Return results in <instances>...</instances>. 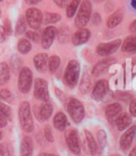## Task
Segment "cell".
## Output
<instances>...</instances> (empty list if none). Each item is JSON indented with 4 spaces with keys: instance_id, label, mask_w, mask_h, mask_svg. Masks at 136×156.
<instances>
[{
    "instance_id": "6da1fadb",
    "label": "cell",
    "mask_w": 136,
    "mask_h": 156,
    "mask_svg": "<svg viewBox=\"0 0 136 156\" xmlns=\"http://www.w3.org/2000/svg\"><path fill=\"white\" fill-rule=\"evenodd\" d=\"M18 115L22 129L26 133H31L34 130V121L30 104L28 102L24 101L20 104Z\"/></svg>"
},
{
    "instance_id": "7a4b0ae2",
    "label": "cell",
    "mask_w": 136,
    "mask_h": 156,
    "mask_svg": "<svg viewBox=\"0 0 136 156\" xmlns=\"http://www.w3.org/2000/svg\"><path fill=\"white\" fill-rule=\"evenodd\" d=\"M79 73H80V65L77 61L76 60H71L68 63L65 71H64V81L66 85L70 88H74L76 86L77 80L79 78Z\"/></svg>"
},
{
    "instance_id": "3957f363",
    "label": "cell",
    "mask_w": 136,
    "mask_h": 156,
    "mask_svg": "<svg viewBox=\"0 0 136 156\" xmlns=\"http://www.w3.org/2000/svg\"><path fill=\"white\" fill-rule=\"evenodd\" d=\"M92 6L90 0H84L79 5V9L75 19V24L78 28H82L87 25L91 17Z\"/></svg>"
},
{
    "instance_id": "277c9868",
    "label": "cell",
    "mask_w": 136,
    "mask_h": 156,
    "mask_svg": "<svg viewBox=\"0 0 136 156\" xmlns=\"http://www.w3.org/2000/svg\"><path fill=\"white\" fill-rule=\"evenodd\" d=\"M67 111L71 116L72 120L76 123H79L84 119L85 116V109L84 107L79 100L76 98H71L67 101L66 104Z\"/></svg>"
},
{
    "instance_id": "5b68a950",
    "label": "cell",
    "mask_w": 136,
    "mask_h": 156,
    "mask_svg": "<svg viewBox=\"0 0 136 156\" xmlns=\"http://www.w3.org/2000/svg\"><path fill=\"white\" fill-rule=\"evenodd\" d=\"M33 82V73L29 67H22L19 72L18 79V88L19 91L22 94H27L31 87Z\"/></svg>"
},
{
    "instance_id": "8992f818",
    "label": "cell",
    "mask_w": 136,
    "mask_h": 156,
    "mask_svg": "<svg viewBox=\"0 0 136 156\" xmlns=\"http://www.w3.org/2000/svg\"><path fill=\"white\" fill-rule=\"evenodd\" d=\"M26 23L32 28V29H38L42 23L43 15L41 11L36 8H30L26 10L25 13Z\"/></svg>"
},
{
    "instance_id": "52a82bcc",
    "label": "cell",
    "mask_w": 136,
    "mask_h": 156,
    "mask_svg": "<svg viewBox=\"0 0 136 156\" xmlns=\"http://www.w3.org/2000/svg\"><path fill=\"white\" fill-rule=\"evenodd\" d=\"M65 142L67 144V147L74 154L79 155L81 149L79 144V138L78 134L76 129H68L65 131Z\"/></svg>"
},
{
    "instance_id": "ba28073f",
    "label": "cell",
    "mask_w": 136,
    "mask_h": 156,
    "mask_svg": "<svg viewBox=\"0 0 136 156\" xmlns=\"http://www.w3.org/2000/svg\"><path fill=\"white\" fill-rule=\"evenodd\" d=\"M34 94L36 99L43 102H48L49 99L48 82L43 79H36L35 81Z\"/></svg>"
},
{
    "instance_id": "9c48e42d",
    "label": "cell",
    "mask_w": 136,
    "mask_h": 156,
    "mask_svg": "<svg viewBox=\"0 0 136 156\" xmlns=\"http://www.w3.org/2000/svg\"><path fill=\"white\" fill-rule=\"evenodd\" d=\"M121 45L120 39H115L107 43H100L97 46L96 51L100 56H109L117 51V50Z\"/></svg>"
},
{
    "instance_id": "30bf717a",
    "label": "cell",
    "mask_w": 136,
    "mask_h": 156,
    "mask_svg": "<svg viewBox=\"0 0 136 156\" xmlns=\"http://www.w3.org/2000/svg\"><path fill=\"white\" fill-rule=\"evenodd\" d=\"M58 35V30L57 28H55L54 26H48L46 27L44 31L42 32L41 35V46L43 49H49L52 43H53V40L55 39V37Z\"/></svg>"
},
{
    "instance_id": "8fae6325",
    "label": "cell",
    "mask_w": 136,
    "mask_h": 156,
    "mask_svg": "<svg viewBox=\"0 0 136 156\" xmlns=\"http://www.w3.org/2000/svg\"><path fill=\"white\" fill-rule=\"evenodd\" d=\"M84 150L86 152H88V154H91V155H95L97 153L98 150H99V146L96 142V140L94 139L93 136L90 133V131L85 130L84 131Z\"/></svg>"
},
{
    "instance_id": "7c38bea8",
    "label": "cell",
    "mask_w": 136,
    "mask_h": 156,
    "mask_svg": "<svg viewBox=\"0 0 136 156\" xmlns=\"http://www.w3.org/2000/svg\"><path fill=\"white\" fill-rule=\"evenodd\" d=\"M116 63V59L113 57H106L101 61H99L96 65L94 66L92 69V74L94 76H100L104 73L106 70L109 68L113 64Z\"/></svg>"
},
{
    "instance_id": "4fadbf2b",
    "label": "cell",
    "mask_w": 136,
    "mask_h": 156,
    "mask_svg": "<svg viewBox=\"0 0 136 156\" xmlns=\"http://www.w3.org/2000/svg\"><path fill=\"white\" fill-rule=\"evenodd\" d=\"M135 133H136V126L133 125L130 127V128L121 136L120 140H119V146L121 150L126 151L131 147L133 137L135 136Z\"/></svg>"
},
{
    "instance_id": "5bb4252c",
    "label": "cell",
    "mask_w": 136,
    "mask_h": 156,
    "mask_svg": "<svg viewBox=\"0 0 136 156\" xmlns=\"http://www.w3.org/2000/svg\"><path fill=\"white\" fill-rule=\"evenodd\" d=\"M52 111H53L52 106L48 102H45L39 108H35L36 116L39 122H45V121L49 120L52 114Z\"/></svg>"
},
{
    "instance_id": "9a60e30c",
    "label": "cell",
    "mask_w": 136,
    "mask_h": 156,
    "mask_svg": "<svg viewBox=\"0 0 136 156\" xmlns=\"http://www.w3.org/2000/svg\"><path fill=\"white\" fill-rule=\"evenodd\" d=\"M90 32L88 29H86V28L82 27V28H79V29L73 35L72 42L74 45L79 46V45L86 43L90 39Z\"/></svg>"
},
{
    "instance_id": "2e32d148",
    "label": "cell",
    "mask_w": 136,
    "mask_h": 156,
    "mask_svg": "<svg viewBox=\"0 0 136 156\" xmlns=\"http://www.w3.org/2000/svg\"><path fill=\"white\" fill-rule=\"evenodd\" d=\"M121 106L118 103L110 104L105 109V117L110 123H115L116 119L121 113Z\"/></svg>"
},
{
    "instance_id": "e0dca14e",
    "label": "cell",
    "mask_w": 136,
    "mask_h": 156,
    "mask_svg": "<svg viewBox=\"0 0 136 156\" xmlns=\"http://www.w3.org/2000/svg\"><path fill=\"white\" fill-rule=\"evenodd\" d=\"M108 89V83L106 80H99L92 90L91 96L95 100H101V99L105 95Z\"/></svg>"
},
{
    "instance_id": "ac0fdd59",
    "label": "cell",
    "mask_w": 136,
    "mask_h": 156,
    "mask_svg": "<svg viewBox=\"0 0 136 156\" xmlns=\"http://www.w3.org/2000/svg\"><path fill=\"white\" fill-rule=\"evenodd\" d=\"M48 54L46 53H38L34 58V65L39 72H45L48 68Z\"/></svg>"
},
{
    "instance_id": "d6986e66",
    "label": "cell",
    "mask_w": 136,
    "mask_h": 156,
    "mask_svg": "<svg viewBox=\"0 0 136 156\" xmlns=\"http://www.w3.org/2000/svg\"><path fill=\"white\" fill-rule=\"evenodd\" d=\"M33 140L29 136H24L21 143V156H33Z\"/></svg>"
},
{
    "instance_id": "ffe728a7",
    "label": "cell",
    "mask_w": 136,
    "mask_h": 156,
    "mask_svg": "<svg viewBox=\"0 0 136 156\" xmlns=\"http://www.w3.org/2000/svg\"><path fill=\"white\" fill-rule=\"evenodd\" d=\"M115 123L119 131H124L131 123V117L130 116V114H128L126 112L120 113V114L117 116V118L116 119Z\"/></svg>"
},
{
    "instance_id": "44dd1931",
    "label": "cell",
    "mask_w": 136,
    "mask_h": 156,
    "mask_svg": "<svg viewBox=\"0 0 136 156\" xmlns=\"http://www.w3.org/2000/svg\"><path fill=\"white\" fill-rule=\"evenodd\" d=\"M123 20V13H122L121 10L117 9L115 12H113L111 15L109 16L107 20V27L108 28H114L116 26H117Z\"/></svg>"
},
{
    "instance_id": "7402d4cb",
    "label": "cell",
    "mask_w": 136,
    "mask_h": 156,
    "mask_svg": "<svg viewBox=\"0 0 136 156\" xmlns=\"http://www.w3.org/2000/svg\"><path fill=\"white\" fill-rule=\"evenodd\" d=\"M53 125L57 130L63 131L67 126V117L63 112H58L53 118Z\"/></svg>"
},
{
    "instance_id": "603a6c76",
    "label": "cell",
    "mask_w": 136,
    "mask_h": 156,
    "mask_svg": "<svg viewBox=\"0 0 136 156\" xmlns=\"http://www.w3.org/2000/svg\"><path fill=\"white\" fill-rule=\"evenodd\" d=\"M91 88V79L88 72L84 73L79 83V91L83 94H88Z\"/></svg>"
},
{
    "instance_id": "cb8c5ba5",
    "label": "cell",
    "mask_w": 136,
    "mask_h": 156,
    "mask_svg": "<svg viewBox=\"0 0 136 156\" xmlns=\"http://www.w3.org/2000/svg\"><path fill=\"white\" fill-rule=\"evenodd\" d=\"M122 51L125 52H136V36L128 37L122 44Z\"/></svg>"
},
{
    "instance_id": "d4e9b609",
    "label": "cell",
    "mask_w": 136,
    "mask_h": 156,
    "mask_svg": "<svg viewBox=\"0 0 136 156\" xmlns=\"http://www.w3.org/2000/svg\"><path fill=\"white\" fill-rule=\"evenodd\" d=\"M10 78V69L6 63H0V86L6 84Z\"/></svg>"
},
{
    "instance_id": "484cf974",
    "label": "cell",
    "mask_w": 136,
    "mask_h": 156,
    "mask_svg": "<svg viewBox=\"0 0 136 156\" xmlns=\"http://www.w3.org/2000/svg\"><path fill=\"white\" fill-rule=\"evenodd\" d=\"M81 0H71L66 6V15L68 18H72L77 11V9L80 5Z\"/></svg>"
},
{
    "instance_id": "4316f807",
    "label": "cell",
    "mask_w": 136,
    "mask_h": 156,
    "mask_svg": "<svg viewBox=\"0 0 136 156\" xmlns=\"http://www.w3.org/2000/svg\"><path fill=\"white\" fill-rule=\"evenodd\" d=\"M18 51L22 54H27L32 49V44L31 42L27 38H22L19 40L18 45H17Z\"/></svg>"
},
{
    "instance_id": "83f0119b",
    "label": "cell",
    "mask_w": 136,
    "mask_h": 156,
    "mask_svg": "<svg viewBox=\"0 0 136 156\" xmlns=\"http://www.w3.org/2000/svg\"><path fill=\"white\" fill-rule=\"evenodd\" d=\"M61 64V60L58 55H52L48 61V66L50 73H55Z\"/></svg>"
},
{
    "instance_id": "f1b7e54d",
    "label": "cell",
    "mask_w": 136,
    "mask_h": 156,
    "mask_svg": "<svg viewBox=\"0 0 136 156\" xmlns=\"http://www.w3.org/2000/svg\"><path fill=\"white\" fill-rule=\"evenodd\" d=\"M61 20V15L58 13H51V12H47L44 17L42 22L44 24H50V23H55Z\"/></svg>"
},
{
    "instance_id": "f546056e",
    "label": "cell",
    "mask_w": 136,
    "mask_h": 156,
    "mask_svg": "<svg viewBox=\"0 0 136 156\" xmlns=\"http://www.w3.org/2000/svg\"><path fill=\"white\" fill-rule=\"evenodd\" d=\"M22 60L18 57L17 55H13L10 59V68L14 73H17L18 71L20 72V70L22 68Z\"/></svg>"
},
{
    "instance_id": "4dcf8cb0",
    "label": "cell",
    "mask_w": 136,
    "mask_h": 156,
    "mask_svg": "<svg viewBox=\"0 0 136 156\" xmlns=\"http://www.w3.org/2000/svg\"><path fill=\"white\" fill-rule=\"evenodd\" d=\"M26 19H24V17L21 16L16 23V28H15V34L17 36L22 35L25 32L26 30Z\"/></svg>"
},
{
    "instance_id": "1f68e13d",
    "label": "cell",
    "mask_w": 136,
    "mask_h": 156,
    "mask_svg": "<svg viewBox=\"0 0 136 156\" xmlns=\"http://www.w3.org/2000/svg\"><path fill=\"white\" fill-rule=\"evenodd\" d=\"M0 156H13V150L9 143L4 142L0 144Z\"/></svg>"
},
{
    "instance_id": "d6a6232c",
    "label": "cell",
    "mask_w": 136,
    "mask_h": 156,
    "mask_svg": "<svg viewBox=\"0 0 136 156\" xmlns=\"http://www.w3.org/2000/svg\"><path fill=\"white\" fill-rule=\"evenodd\" d=\"M69 29L64 25L61 28V30L58 32V38L60 40V42H67L68 39H69L70 34H69Z\"/></svg>"
},
{
    "instance_id": "836d02e7",
    "label": "cell",
    "mask_w": 136,
    "mask_h": 156,
    "mask_svg": "<svg viewBox=\"0 0 136 156\" xmlns=\"http://www.w3.org/2000/svg\"><path fill=\"white\" fill-rule=\"evenodd\" d=\"M0 99L8 102V103H12L14 100V97H13L11 92L8 89H1L0 90Z\"/></svg>"
},
{
    "instance_id": "e575fe53",
    "label": "cell",
    "mask_w": 136,
    "mask_h": 156,
    "mask_svg": "<svg viewBox=\"0 0 136 156\" xmlns=\"http://www.w3.org/2000/svg\"><path fill=\"white\" fill-rule=\"evenodd\" d=\"M106 134L104 130H99L97 133V138H98V146L101 149H104L107 143V138Z\"/></svg>"
},
{
    "instance_id": "d590c367",
    "label": "cell",
    "mask_w": 136,
    "mask_h": 156,
    "mask_svg": "<svg viewBox=\"0 0 136 156\" xmlns=\"http://www.w3.org/2000/svg\"><path fill=\"white\" fill-rule=\"evenodd\" d=\"M0 113H1V114H3L8 121L11 120L12 112H11L10 108H9L8 105L4 104V103H2V102H0Z\"/></svg>"
},
{
    "instance_id": "8d00e7d4",
    "label": "cell",
    "mask_w": 136,
    "mask_h": 156,
    "mask_svg": "<svg viewBox=\"0 0 136 156\" xmlns=\"http://www.w3.org/2000/svg\"><path fill=\"white\" fill-rule=\"evenodd\" d=\"M26 37L28 38L29 40H32L34 42H39V40L41 39V37H40V35L37 33V32H35V31H28L26 32Z\"/></svg>"
},
{
    "instance_id": "74e56055",
    "label": "cell",
    "mask_w": 136,
    "mask_h": 156,
    "mask_svg": "<svg viewBox=\"0 0 136 156\" xmlns=\"http://www.w3.org/2000/svg\"><path fill=\"white\" fill-rule=\"evenodd\" d=\"M44 135H45V138L49 141V142H53V141H54L52 130H51V128H50V126H49V125H46V126H45Z\"/></svg>"
},
{
    "instance_id": "f35d334b",
    "label": "cell",
    "mask_w": 136,
    "mask_h": 156,
    "mask_svg": "<svg viewBox=\"0 0 136 156\" xmlns=\"http://www.w3.org/2000/svg\"><path fill=\"white\" fill-rule=\"evenodd\" d=\"M4 29H5V32L7 34V36H9L12 34V26H11V23L8 19H6L4 21Z\"/></svg>"
},
{
    "instance_id": "ab89813d",
    "label": "cell",
    "mask_w": 136,
    "mask_h": 156,
    "mask_svg": "<svg viewBox=\"0 0 136 156\" xmlns=\"http://www.w3.org/2000/svg\"><path fill=\"white\" fill-rule=\"evenodd\" d=\"M130 112L131 115L133 117H136V99H133V100L131 102L130 105Z\"/></svg>"
},
{
    "instance_id": "60d3db41",
    "label": "cell",
    "mask_w": 136,
    "mask_h": 156,
    "mask_svg": "<svg viewBox=\"0 0 136 156\" xmlns=\"http://www.w3.org/2000/svg\"><path fill=\"white\" fill-rule=\"evenodd\" d=\"M91 21H92V23H93L94 25H98V24H100V23L102 22V19H101L100 14H98V13H94L93 15H92Z\"/></svg>"
},
{
    "instance_id": "b9f144b4",
    "label": "cell",
    "mask_w": 136,
    "mask_h": 156,
    "mask_svg": "<svg viewBox=\"0 0 136 156\" xmlns=\"http://www.w3.org/2000/svg\"><path fill=\"white\" fill-rule=\"evenodd\" d=\"M54 2H55V4L60 7V8H64L68 5V3H69L71 0H53Z\"/></svg>"
},
{
    "instance_id": "7bdbcfd3",
    "label": "cell",
    "mask_w": 136,
    "mask_h": 156,
    "mask_svg": "<svg viewBox=\"0 0 136 156\" xmlns=\"http://www.w3.org/2000/svg\"><path fill=\"white\" fill-rule=\"evenodd\" d=\"M7 38V34L5 32V29L3 25H0V43H3Z\"/></svg>"
},
{
    "instance_id": "ee69618b",
    "label": "cell",
    "mask_w": 136,
    "mask_h": 156,
    "mask_svg": "<svg viewBox=\"0 0 136 156\" xmlns=\"http://www.w3.org/2000/svg\"><path fill=\"white\" fill-rule=\"evenodd\" d=\"M8 119L0 113V128H3V127H5L7 124H8Z\"/></svg>"
},
{
    "instance_id": "f6af8a7d",
    "label": "cell",
    "mask_w": 136,
    "mask_h": 156,
    "mask_svg": "<svg viewBox=\"0 0 136 156\" xmlns=\"http://www.w3.org/2000/svg\"><path fill=\"white\" fill-rule=\"evenodd\" d=\"M129 30H130V32L131 33H136V20H134L131 23V25H130V27H129Z\"/></svg>"
},
{
    "instance_id": "bcb514c9",
    "label": "cell",
    "mask_w": 136,
    "mask_h": 156,
    "mask_svg": "<svg viewBox=\"0 0 136 156\" xmlns=\"http://www.w3.org/2000/svg\"><path fill=\"white\" fill-rule=\"evenodd\" d=\"M24 1L26 2V4H28V5H36V4L39 3L41 0H24Z\"/></svg>"
},
{
    "instance_id": "7dc6e473",
    "label": "cell",
    "mask_w": 136,
    "mask_h": 156,
    "mask_svg": "<svg viewBox=\"0 0 136 156\" xmlns=\"http://www.w3.org/2000/svg\"><path fill=\"white\" fill-rule=\"evenodd\" d=\"M129 156H136V147H134V148L131 151Z\"/></svg>"
},
{
    "instance_id": "c3c4849f",
    "label": "cell",
    "mask_w": 136,
    "mask_h": 156,
    "mask_svg": "<svg viewBox=\"0 0 136 156\" xmlns=\"http://www.w3.org/2000/svg\"><path fill=\"white\" fill-rule=\"evenodd\" d=\"M38 156H55L54 154H50V153H46V152H43V153H40Z\"/></svg>"
},
{
    "instance_id": "681fc988",
    "label": "cell",
    "mask_w": 136,
    "mask_h": 156,
    "mask_svg": "<svg viewBox=\"0 0 136 156\" xmlns=\"http://www.w3.org/2000/svg\"><path fill=\"white\" fill-rule=\"evenodd\" d=\"M131 6L133 7V9H136V0H132V1H131Z\"/></svg>"
},
{
    "instance_id": "f907efd6",
    "label": "cell",
    "mask_w": 136,
    "mask_h": 156,
    "mask_svg": "<svg viewBox=\"0 0 136 156\" xmlns=\"http://www.w3.org/2000/svg\"><path fill=\"white\" fill-rule=\"evenodd\" d=\"M93 2H96V3H100V2H103L104 0H92Z\"/></svg>"
},
{
    "instance_id": "816d5d0a",
    "label": "cell",
    "mask_w": 136,
    "mask_h": 156,
    "mask_svg": "<svg viewBox=\"0 0 136 156\" xmlns=\"http://www.w3.org/2000/svg\"><path fill=\"white\" fill-rule=\"evenodd\" d=\"M2 138H3V134H2L1 132H0V141L2 140Z\"/></svg>"
},
{
    "instance_id": "f5cc1de1",
    "label": "cell",
    "mask_w": 136,
    "mask_h": 156,
    "mask_svg": "<svg viewBox=\"0 0 136 156\" xmlns=\"http://www.w3.org/2000/svg\"><path fill=\"white\" fill-rule=\"evenodd\" d=\"M0 16H1V11H0Z\"/></svg>"
},
{
    "instance_id": "db71d44e",
    "label": "cell",
    "mask_w": 136,
    "mask_h": 156,
    "mask_svg": "<svg viewBox=\"0 0 136 156\" xmlns=\"http://www.w3.org/2000/svg\"><path fill=\"white\" fill-rule=\"evenodd\" d=\"M134 63H136V59H135V60H134Z\"/></svg>"
},
{
    "instance_id": "11a10c76",
    "label": "cell",
    "mask_w": 136,
    "mask_h": 156,
    "mask_svg": "<svg viewBox=\"0 0 136 156\" xmlns=\"http://www.w3.org/2000/svg\"><path fill=\"white\" fill-rule=\"evenodd\" d=\"M0 1H2V0H0Z\"/></svg>"
}]
</instances>
